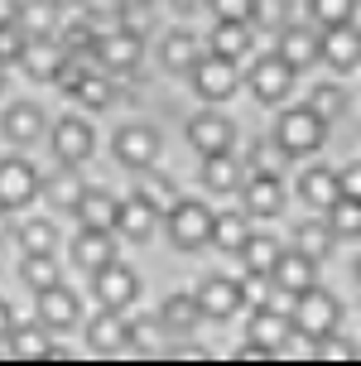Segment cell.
Wrapping results in <instances>:
<instances>
[{"instance_id": "obj_1", "label": "cell", "mask_w": 361, "mask_h": 366, "mask_svg": "<svg viewBox=\"0 0 361 366\" xmlns=\"http://www.w3.org/2000/svg\"><path fill=\"white\" fill-rule=\"evenodd\" d=\"M323 135H327V121L304 102V107H294V111L280 116V126H275V145L285 149L289 159H308V154L323 149Z\"/></svg>"}, {"instance_id": "obj_2", "label": "cell", "mask_w": 361, "mask_h": 366, "mask_svg": "<svg viewBox=\"0 0 361 366\" xmlns=\"http://www.w3.org/2000/svg\"><path fill=\"white\" fill-rule=\"evenodd\" d=\"M289 318H294V332H304V337H313V342H323V337H332L337 323H342V304H337L327 290L308 285L304 294H294Z\"/></svg>"}, {"instance_id": "obj_3", "label": "cell", "mask_w": 361, "mask_h": 366, "mask_svg": "<svg viewBox=\"0 0 361 366\" xmlns=\"http://www.w3.org/2000/svg\"><path fill=\"white\" fill-rule=\"evenodd\" d=\"M212 222L217 212L207 202H193V198H179L169 207V237L179 251H202L207 241H212Z\"/></svg>"}, {"instance_id": "obj_4", "label": "cell", "mask_w": 361, "mask_h": 366, "mask_svg": "<svg viewBox=\"0 0 361 366\" xmlns=\"http://www.w3.org/2000/svg\"><path fill=\"white\" fill-rule=\"evenodd\" d=\"M92 294L102 299V309H126L140 294V274L130 265H121V260H107V265L92 270Z\"/></svg>"}, {"instance_id": "obj_5", "label": "cell", "mask_w": 361, "mask_h": 366, "mask_svg": "<svg viewBox=\"0 0 361 366\" xmlns=\"http://www.w3.org/2000/svg\"><path fill=\"white\" fill-rule=\"evenodd\" d=\"M236 193H241V207L251 212V222L285 212V183H280V174H275V169H255V174L241 183Z\"/></svg>"}, {"instance_id": "obj_6", "label": "cell", "mask_w": 361, "mask_h": 366, "mask_svg": "<svg viewBox=\"0 0 361 366\" xmlns=\"http://www.w3.org/2000/svg\"><path fill=\"white\" fill-rule=\"evenodd\" d=\"M193 87H198L202 102H227L236 87H241V73H236V58L207 54L193 63Z\"/></svg>"}, {"instance_id": "obj_7", "label": "cell", "mask_w": 361, "mask_h": 366, "mask_svg": "<svg viewBox=\"0 0 361 366\" xmlns=\"http://www.w3.org/2000/svg\"><path fill=\"white\" fill-rule=\"evenodd\" d=\"M39 188H44V179H39L34 164H24V159H0V207H10V212L29 207V202L39 198Z\"/></svg>"}, {"instance_id": "obj_8", "label": "cell", "mask_w": 361, "mask_h": 366, "mask_svg": "<svg viewBox=\"0 0 361 366\" xmlns=\"http://www.w3.org/2000/svg\"><path fill=\"white\" fill-rule=\"evenodd\" d=\"M97 63L107 68V73H130L135 63H140V54H144V44H140V34H130V29H107V34H97Z\"/></svg>"}, {"instance_id": "obj_9", "label": "cell", "mask_w": 361, "mask_h": 366, "mask_svg": "<svg viewBox=\"0 0 361 366\" xmlns=\"http://www.w3.org/2000/svg\"><path fill=\"white\" fill-rule=\"evenodd\" d=\"M111 154H116L126 169H149L154 159H159V130L121 126V130H116V140H111Z\"/></svg>"}, {"instance_id": "obj_10", "label": "cell", "mask_w": 361, "mask_h": 366, "mask_svg": "<svg viewBox=\"0 0 361 366\" xmlns=\"http://www.w3.org/2000/svg\"><path fill=\"white\" fill-rule=\"evenodd\" d=\"M19 68L34 77V82H58V73L68 68V49H63L54 34L29 39V44H24V54H19Z\"/></svg>"}, {"instance_id": "obj_11", "label": "cell", "mask_w": 361, "mask_h": 366, "mask_svg": "<svg viewBox=\"0 0 361 366\" xmlns=\"http://www.w3.org/2000/svg\"><path fill=\"white\" fill-rule=\"evenodd\" d=\"M49 135H54V154H58V164H72V169L82 164V159L92 154V145H97V135H92V126L82 121V116H63V121H58Z\"/></svg>"}, {"instance_id": "obj_12", "label": "cell", "mask_w": 361, "mask_h": 366, "mask_svg": "<svg viewBox=\"0 0 361 366\" xmlns=\"http://www.w3.org/2000/svg\"><path fill=\"white\" fill-rule=\"evenodd\" d=\"M318 63H327L332 73H352V68L361 63V34H357V24H332V29H323Z\"/></svg>"}, {"instance_id": "obj_13", "label": "cell", "mask_w": 361, "mask_h": 366, "mask_svg": "<svg viewBox=\"0 0 361 366\" xmlns=\"http://www.w3.org/2000/svg\"><path fill=\"white\" fill-rule=\"evenodd\" d=\"M188 140H193L198 154H222V149L236 145V126L222 111H198V116L188 121Z\"/></svg>"}, {"instance_id": "obj_14", "label": "cell", "mask_w": 361, "mask_h": 366, "mask_svg": "<svg viewBox=\"0 0 361 366\" xmlns=\"http://www.w3.org/2000/svg\"><path fill=\"white\" fill-rule=\"evenodd\" d=\"M289 87H294V68H289L280 54H265V58L251 68V92H255V102H285Z\"/></svg>"}, {"instance_id": "obj_15", "label": "cell", "mask_w": 361, "mask_h": 366, "mask_svg": "<svg viewBox=\"0 0 361 366\" xmlns=\"http://www.w3.org/2000/svg\"><path fill=\"white\" fill-rule=\"evenodd\" d=\"M270 285L280 294H304L308 285H318V260H308L304 251H285V256L275 260V270H270Z\"/></svg>"}, {"instance_id": "obj_16", "label": "cell", "mask_w": 361, "mask_h": 366, "mask_svg": "<svg viewBox=\"0 0 361 366\" xmlns=\"http://www.w3.org/2000/svg\"><path fill=\"white\" fill-rule=\"evenodd\" d=\"M294 337V318H289V309H275V304H255L251 313V342H260V347L280 352Z\"/></svg>"}, {"instance_id": "obj_17", "label": "cell", "mask_w": 361, "mask_h": 366, "mask_svg": "<svg viewBox=\"0 0 361 366\" xmlns=\"http://www.w3.org/2000/svg\"><path fill=\"white\" fill-rule=\"evenodd\" d=\"M318 49H323V34L308 29V24H285L280 29V58H285L294 73H304L308 63H318Z\"/></svg>"}, {"instance_id": "obj_18", "label": "cell", "mask_w": 361, "mask_h": 366, "mask_svg": "<svg viewBox=\"0 0 361 366\" xmlns=\"http://www.w3.org/2000/svg\"><path fill=\"white\" fill-rule=\"evenodd\" d=\"M87 342H92L97 357H107V352H121L126 342H135V332H130V323L121 318V309H102L87 323Z\"/></svg>"}, {"instance_id": "obj_19", "label": "cell", "mask_w": 361, "mask_h": 366, "mask_svg": "<svg viewBox=\"0 0 361 366\" xmlns=\"http://www.w3.org/2000/svg\"><path fill=\"white\" fill-rule=\"evenodd\" d=\"M77 318H82V304H77V294H72V290H63V280H58L54 290L39 294V323H44V328L68 332Z\"/></svg>"}, {"instance_id": "obj_20", "label": "cell", "mask_w": 361, "mask_h": 366, "mask_svg": "<svg viewBox=\"0 0 361 366\" xmlns=\"http://www.w3.org/2000/svg\"><path fill=\"white\" fill-rule=\"evenodd\" d=\"M198 304H202V318H232V313L246 304V299H241V280H227V274L202 280Z\"/></svg>"}, {"instance_id": "obj_21", "label": "cell", "mask_w": 361, "mask_h": 366, "mask_svg": "<svg viewBox=\"0 0 361 366\" xmlns=\"http://www.w3.org/2000/svg\"><path fill=\"white\" fill-rule=\"evenodd\" d=\"M77 222L92 227V232H116V217H121V202L111 198L107 188H82V198H77Z\"/></svg>"}, {"instance_id": "obj_22", "label": "cell", "mask_w": 361, "mask_h": 366, "mask_svg": "<svg viewBox=\"0 0 361 366\" xmlns=\"http://www.w3.org/2000/svg\"><path fill=\"white\" fill-rule=\"evenodd\" d=\"M299 198H304L308 207H318V212H327L332 202L342 198V179H337L332 169L313 164V169H304V174H299Z\"/></svg>"}, {"instance_id": "obj_23", "label": "cell", "mask_w": 361, "mask_h": 366, "mask_svg": "<svg viewBox=\"0 0 361 366\" xmlns=\"http://www.w3.org/2000/svg\"><path fill=\"white\" fill-rule=\"evenodd\" d=\"M116 227H121L130 241H149V237H154V227H159V207H154V202H144L140 193H135L130 202H121Z\"/></svg>"}, {"instance_id": "obj_24", "label": "cell", "mask_w": 361, "mask_h": 366, "mask_svg": "<svg viewBox=\"0 0 361 366\" xmlns=\"http://www.w3.org/2000/svg\"><path fill=\"white\" fill-rule=\"evenodd\" d=\"M72 260H77L82 270H97V265L116 260V237H111V232H92V227H82V237L72 241Z\"/></svg>"}, {"instance_id": "obj_25", "label": "cell", "mask_w": 361, "mask_h": 366, "mask_svg": "<svg viewBox=\"0 0 361 366\" xmlns=\"http://www.w3.org/2000/svg\"><path fill=\"white\" fill-rule=\"evenodd\" d=\"M5 135L15 145H34L39 135H44V111L34 102H15V107L5 111Z\"/></svg>"}, {"instance_id": "obj_26", "label": "cell", "mask_w": 361, "mask_h": 366, "mask_svg": "<svg viewBox=\"0 0 361 366\" xmlns=\"http://www.w3.org/2000/svg\"><path fill=\"white\" fill-rule=\"evenodd\" d=\"M202 183L217 188V193H236V188H241V159H236L232 149L202 154Z\"/></svg>"}, {"instance_id": "obj_27", "label": "cell", "mask_w": 361, "mask_h": 366, "mask_svg": "<svg viewBox=\"0 0 361 366\" xmlns=\"http://www.w3.org/2000/svg\"><path fill=\"white\" fill-rule=\"evenodd\" d=\"M159 318H164V328H169V332H193L202 323L198 294H169V299H164V309H159Z\"/></svg>"}, {"instance_id": "obj_28", "label": "cell", "mask_w": 361, "mask_h": 366, "mask_svg": "<svg viewBox=\"0 0 361 366\" xmlns=\"http://www.w3.org/2000/svg\"><path fill=\"white\" fill-rule=\"evenodd\" d=\"M251 19H217L212 29V54L222 58H246L251 54V29H246Z\"/></svg>"}, {"instance_id": "obj_29", "label": "cell", "mask_w": 361, "mask_h": 366, "mask_svg": "<svg viewBox=\"0 0 361 366\" xmlns=\"http://www.w3.org/2000/svg\"><path fill=\"white\" fill-rule=\"evenodd\" d=\"M159 58H164V68L169 73H193V63H198V39L188 34V29H174V34H164V49H159Z\"/></svg>"}, {"instance_id": "obj_30", "label": "cell", "mask_w": 361, "mask_h": 366, "mask_svg": "<svg viewBox=\"0 0 361 366\" xmlns=\"http://www.w3.org/2000/svg\"><path fill=\"white\" fill-rule=\"evenodd\" d=\"M332 241H337V232H332L327 222H299V227H294V251H304V256L318 260V265L327 260Z\"/></svg>"}, {"instance_id": "obj_31", "label": "cell", "mask_w": 361, "mask_h": 366, "mask_svg": "<svg viewBox=\"0 0 361 366\" xmlns=\"http://www.w3.org/2000/svg\"><path fill=\"white\" fill-rule=\"evenodd\" d=\"M251 212L241 207V212H222V217L212 222V246H222V251H241L246 246V237H251Z\"/></svg>"}, {"instance_id": "obj_32", "label": "cell", "mask_w": 361, "mask_h": 366, "mask_svg": "<svg viewBox=\"0 0 361 366\" xmlns=\"http://www.w3.org/2000/svg\"><path fill=\"white\" fill-rule=\"evenodd\" d=\"M19 29L29 39H44V34H54V24H58V5L54 0H19V19H15Z\"/></svg>"}, {"instance_id": "obj_33", "label": "cell", "mask_w": 361, "mask_h": 366, "mask_svg": "<svg viewBox=\"0 0 361 366\" xmlns=\"http://www.w3.org/2000/svg\"><path fill=\"white\" fill-rule=\"evenodd\" d=\"M135 193H140L144 202H154L159 212H169V207L179 202V188H174V179H169V174H154V164L140 169V183H135Z\"/></svg>"}, {"instance_id": "obj_34", "label": "cell", "mask_w": 361, "mask_h": 366, "mask_svg": "<svg viewBox=\"0 0 361 366\" xmlns=\"http://www.w3.org/2000/svg\"><path fill=\"white\" fill-rule=\"evenodd\" d=\"M19 246H24V256H54L58 227L49 217H29L24 227H19Z\"/></svg>"}, {"instance_id": "obj_35", "label": "cell", "mask_w": 361, "mask_h": 366, "mask_svg": "<svg viewBox=\"0 0 361 366\" xmlns=\"http://www.w3.org/2000/svg\"><path fill=\"white\" fill-rule=\"evenodd\" d=\"M10 357H19V362H44L49 357V337H44V328H10Z\"/></svg>"}, {"instance_id": "obj_36", "label": "cell", "mask_w": 361, "mask_h": 366, "mask_svg": "<svg viewBox=\"0 0 361 366\" xmlns=\"http://www.w3.org/2000/svg\"><path fill=\"white\" fill-rule=\"evenodd\" d=\"M241 256H246V270H265V274H270L275 260L285 256V251H280V241H275V237L251 232V237H246V246H241Z\"/></svg>"}, {"instance_id": "obj_37", "label": "cell", "mask_w": 361, "mask_h": 366, "mask_svg": "<svg viewBox=\"0 0 361 366\" xmlns=\"http://www.w3.org/2000/svg\"><path fill=\"white\" fill-rule=\"evenodd\" d=\"M19 280H24V290H54L58 280H63V270L54 265V256H24V265H19Z\"/></svg>"}, {"instance_id": "obj_38", "label": "cell", "mask_w": 361, "mask_h": 366, "mask_svg": "<svg viewBox=\"0 0 361 366\" xmlns=\"http://www.w3.org/2000/svg\"><path fill=\"white\" fill-rule=\"evenodd\" d=\"M327 227L337 232V237H361V198H337L327 207Z\"/></svg>"}, {"instance_id": "obj_39", "label": "cell", "mask_w": 361, "mask_h": 366, "mask_svg": "<svg viewBox=\"0 0 361 366\" xmlns=\"http://www.w3.org/2000/svg\"><path fill=\"white\" fill-rule=\"evenodd\" d=\"M308 107L318 111L323 121H337V116L347 111V92L337 87V82H318V87L308 92Z\"/></svg>"}, {"instance_id": "obj_40", "label": "cell", "mask_w": 361, "mask_h": 366, "mask_svg": "<svg viewBox=\"0 0 361 366\" xmlns=\"http://www.w3.org/2000/svg\"><path fill=\"white\" fill-rule=\"evenodd\" d=\"M72 97H77L87 111H102L111 97H116V92H111V77H107V73H87L82 82H77V92H72Z\"/></svg>"}, {"instance_id": "obj_41", "label": "cell", "mask_w": 361, "mask_h": 366, "mask_svg": "<svg viewBox=\"0 0 361 366\" xmlns=\"http://www.w3.org/2000/svg\"><path fill=\"white\" fill-rule=\"evenodd\" d=\"M49 202H58V207H77V198H82V183L72 179V164H68V174H54V179L39 188Z\"/></svg>"}, {"instance_id": "obj_42", "label": "cell", "mask_w": 361, "mask_h": 366, "mask_svg": "<svg viewBox=\"0 0 361 366\" xmlns=\"http://www.w3.org/2000/svg\"><path fill=\"white\" fill-rule=\"evenodd\" d=\"M308 5H313V19H318L323 29L352 24V15H357V0H308Z\"/></svg>"}, {"instance_id": "obj_43", "label": "cell", "mask_w": 361, "mask_h": 366, "mask_svg": "<svg viewBox=\"0 0 361 366\" xmlns=\"http://www.w3.org/2000/svg\"><path fill=\"white\" fill-rule=\"evenodd\" d=\"M58 44H63L68 54H87V49H97V24H92V19H77V24H68V29L58 34Z\"/></svg>"}, {"instance_id": "obj_44", "label": "cell", "mask_w": 361, "mask_h": 366, "mask_svg": "<svg viewBox=\"0 0 361 366\" xmlns=\"http://www.w3.org/2000/svg\"><path fill=\"white\" fill-rule=\"evenodd\" d=\"M24 44H29V34H24L19 24H0V68H5V63H19Z\"/></svg>"}, {"instance_id": "obj_45", "label": "cell", "mask_w": 361, "mask_h": 366, "mask_svg": "<svg viewBox=\"0 0 361 366\" xmlns=\"http://www.w3.org/2000/svg\"><path fill=\"white\" fill-rule=\"evenodd\" d=\"M265 294H270V274L265 270H251L241 280V299H246V304H265Z\"/></svg>"}, {"instance_id": "obj_46", "label": "cell", "mask_w": 361, "mask_h": 366, "mask_svg": "<svg viewBox=\"0 0 361 366\" xmlns=\"http://www.w3.org/2000/svg\"><path fill=\"white\" fill-rule=\"evenodd\" d=\"M217 19H251L255 15V0H212Z\"/></svg>"}, {"instance_id": "obj_47", "label": "cell", "mask_w": 361, "mask_h": 366, "mask_svg": "<svg viewBox=\"0 0 361 366\" xmlns=\"http://www.w3.org/2000/svg\"><path fill=\"white\" fill-rule=\"evenodd\" d=\"M251 19H260V24H280V19H285V0H255Z\"/></svg>"}, {"instance_id": "obj_48", "label": "cell", "mask_w": 361, "mask_h": 366, "mask_svg": "<svg viewBox=\"0 0 361 366\" xmlns=\"http://www.w3.org/2000/svg\"><path fill=\"white\" fill-rule=\"evenodd\" d=\"M337 179H342V193H347V198H361V164H347Z\"/></svg>"}, {"instance_id": "obj_49", "label": "cell", "mask_w": 361, "mask_h": 366, "mask_svg": "<svg viewBox=\"0 0 361 366\" xmlns=\"http://www.w3.org/2000/svg\"><path fill=\"white\" fill-rule=\"evenodd\" d=\"M19 19V0H0V24H15Z\"/></svg>"}, {"instance_id": "obj_50", "label": "cell", "mask_w": 361, "mask_h": 366, "mask_svg": "<svg viewBox=\"0 0 361 366\" xmlns=\"http://www.w3.org/2000/svg\"><path fill=\"white\" fill-rule=\"evenodd\" d=\"M10 328H15V318H10V304H5V299H0V342H5V337H10Z\"/></svg>"}, {"instance_id": "obj_51", "label": "cell", "mask_w": 361, "mask_h": 366, "mask_svg": "<svg viewBox=\"0 0 361 366\" xmlns=\"http://www.w3.org/2000/svg\"><path fill=\"white\" fill-rule=\"evenodd\" d=\"M318 357H352V347H342V337H337V347H323Z\"/></svg>"}, {"instance_id": "obj_52", "label": "cell", "mask_w": 361, "mask_h": 366, "mask_svg": "<svg viewBox=\"0 0 361 366\" xmlns=\"http://www.w3.org/2000/svg\"><path fill=\"white\" fill-rule=\"evenodd\" d=\"M10 237V207H0V241Z\"/></svg>"}, {"instance_id": "obj_53", "label": "cell", "mask_w": 361, "mask_h": 366, "mask_svg": "<svg viewBox=\"0 0 361 366\" xmlns=\"http://www.w3.org/2000/svg\"><path fill=\"white\" fill-rule=\"evenodd\" d=\"M174 5H179V10H183V15H188V10H198V5H202V0H174Z\"/></svg>"}, {"instance_id": "obj_54", "label": "cell", "mask_w": 361, "mask_h": 366, "mask_svg": "<svg viewBox=\"0 0 361 366\" xmlns=\"http://www.w3.org/2000/svg\"><path fill=\"white\" fill-rule=\"evenodd\" d=\"M54 5H58V10H63V5H82V0H54Z\"/></svg>"}, {"instance_id": "obj_55", "label": "cell", "mask_w": 361, "mask_h": 366, "mask_svg": "<svg viewBox=\"0 0 361 366\" xmlns=\"http://www.w3.org/2000/svg\"><path fill=\"white\" fill-rule=\"evenodd\" d=\"M0 87H5V77H0Z\"/></svg>"}]
</instances>
